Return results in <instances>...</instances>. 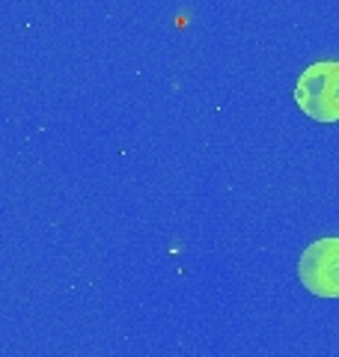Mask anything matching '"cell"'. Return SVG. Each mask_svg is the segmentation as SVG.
I'll use <instances>...</instances> for the list:
<instances>
[{
    "instance_id": "cell-1",
    "label": "cell",
    "mask_w": 339,
    "mask_h": 357,
    "mask_svg": "<svg viewBox=\"0 0 339 357\" xmlns=\"http://www.w3.org/2000/svg\"><path fill=\"white\" fill-rule=\"evenodd\" d=\"M298 107L315 122H339V60H319L295 84Z\"/></svg>"
},
{
    "instance_id": "cell-2",
    "label": "cell",
    "mask_w": 339,
    "mask_h": 357,
    "mask_svg": "<svg viewBox=\"0 0 339 357\" xmlns=\"http://www.w3.org/2000/svg\"><path fill=\"white\" fill-rule=\"evenodd\" d=\"M298 277L315 298H339V238L327 236L312 241L301 253Z\"/></svg>"
}]
</instances>
